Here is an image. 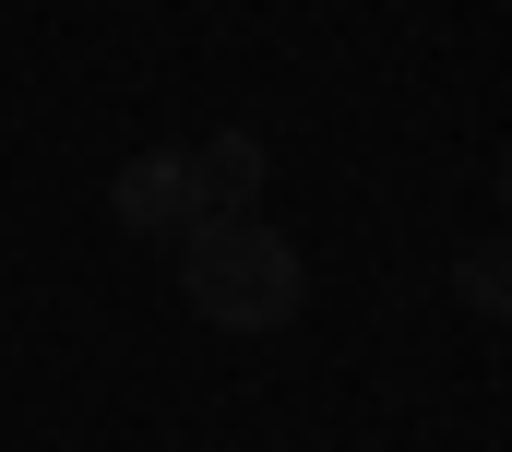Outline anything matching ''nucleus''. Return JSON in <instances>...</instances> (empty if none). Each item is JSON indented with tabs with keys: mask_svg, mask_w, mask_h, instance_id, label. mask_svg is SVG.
<instances>
[{
	"mask_svg": "<svg viewBox=\"0 0 512 452\" xmlns=\"http://www.w3.org/2000/svg\"><path fill=\"white\" fill-rule=\"evenodd\" d=\"M179 286L215 334H286L298 322V238H274L262 215H191L179 226Z\"/></svg>",
	"mask_w": 512,
	"mask_h": 452,
	"instance_id": "obj_1",
	"label": "nucleus"
},
{
	"mask_svg": "<svg viewBox=\"0 0 512 452\" xmlns=\"http://www.w3.org/2000/svg\"><path fill=\"white\" fill-rule=\"evenodd\" d=\"M108 215H120L131 238H179V226L203 215V203H191V155H179V143H155V155H131L120 179H108Z\"/></svg>",
	"mask_w": 512,
	"mask_h": 452,
	"instance_id": "obj_2",
	"label": "nucleus"
},
{
	"mask_svg": "<svg viewBox=\"0 0 512 452\" xmlns=\"http://www.w3.org/2000/svg\"><path fill=\"white\" fill-rule=\"evenodd\" d=\"M191 203H203V215H262V143L251 131L191 143Z\"/></svg>",
	"mask_w": 512,
	"mask_h": 452,
	"instance_id": "obj_3",
	"label": "nucleus"
},
{
	"mask_svg": "<svg viewBox=\"0 0 512 452\" xmlns=\"http://www.w3.org/2000/svg\"><path fill=\"white\" fill-rule=\"evenodd\" d=\"M453 286H465V310H501V298H512V274H501V238H477Z\"/></svg>",
	"mask_w": 512,
	"mask_h": 452,
	"instance_id": "obj_4",
	"label": "nucleus"
}]
</instances>
